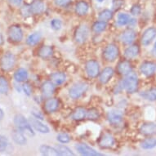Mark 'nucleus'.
Segmentation results:
<instances>
[{
    "label": "nucleus",
    "instance_id": "473e14b6",
    "mask_svg": "<svg viewBox=\"0 0 156 156\" xmlns=\"http://www.w3.org/2000/svg\"><path fill=\"white\" fill-rule=\"evenodd\" d=\"M141 148L145 150H151V149L156 147V139L153 137H149L145 139L141 143Z\"/></svg>",
    "mask_w": 156,
    "mask_h": 156
},
{
    "label": "nucleus",
    "instance_id": "603ef678",
    "mask_svg": "<svg viewBox=\"0 0 156 156\" xmlns=\"http://www.w3.org/2000/svg\"><path fill=\"white\" fill-rule=\"evenodd\" d=\"M97 1L98 2V3H102V2H104L105 0H97Z\"/></svg>",
    "mask_w": 156,
    "mask_h": 156
},
{
    "label": "nucleus",
    "instance_id": "58836bf2",
    "mask_svg": "<svg viewBox=\"0 0 156 156\" xmlns=\"http://www.w3.org/2000/svg\"><path fill=\"white\" fill-rule=\"evenodd\" d=\"M56 139H57V141L63 144L69 143L70 140H71L70 136L67 133H60L56 136Z\"/></svg>",
    "mask_w": 156,
    "mask_h": 156
},
{
    "label": "nucleus",
    "instance_id": "37998d69",
    "mask_svg": "<svg viewBox=\"0 0 156 156\" xmlns=\"http://www.w3.org/2000/svg\"><path fill=\"white\" fill-rule=\"evenodd\" d=\"M21 15L25 16V17H27V16H30V15H32L30 11V7L28 5H25L23 6L21 9Z\"/></svg>",
    "mask_w": 156,
    "mask_h": 156
},
{
    "label": "nucleus",
    "instance_id": "e433bc0d",
    "mask_svg": "<svg viewBox=\"0 0 156 156\" xmlns=\"http://www.w3.org/2000/svg\"><path fill=\"white\" fill-rule=\"evenodd\" d=\"M142 97L146 98V100L154 101H156V88H151L147 90L142 94Z\"/></svg>",
    "mask_w": 156,
    "mask_h": 156
},
{
    "label": "nucleus",
    "instance_id": "a18cd8bd",
    "mask_svg": "<svg viewBox=\"0 0 156 156\" xmlns=\"http://www.w3.org/2000/svg\"><path fill=\"white\" fill-rule=\"evenodd\" d=\"M141 8L138 4H135V5H133V8H131V13H132L133 16L139 15V14L141 13Z\"/></svg>",
    "mask_w": 156,
    "mask_h": 156
},
{
    "label": "nucleus",
    "instance_id": "de8ad7c7",
    "mask_svg": "<svg viewBox=\"0 0 156 156\" xmlns=\"http://www.w3.org/2000/svg\"><path fill=\"white\" fill-rule=\"evenodd\" d=\"M8 1L12 5L15 6V7H20L22 3V0H8Z\"/></svg>",
    "mask_w": 156,
    "mask_h": 156
},
{
    "label": "nucleus",
    "instance_id": "cd10ccee",
    "mask_svg": "<svg viewBox=\"0 0 156 156\" xmlns=\"http://www.w3.org/2000/svg\"><path fill=\"white\" fill-rule=\"evenodd\" d=\"M51 81L56 85H61L66 80V75L63 72H56L51 75Z\"/></svg>",
    "mask_w": 156,
    "mask_h": 156
},
{
    "label": "nucleus",
    "instance_id": "9b49d317",
    "mask_svg": "<svg viewBox=\"0 0 156 156\" xmlns=\"http://www.w3.org/2000/svg\"><path fill=\"white\" fill-rule=\"evenodd\" d=\"M29 122L32 126V128L37 132H38V133H49V132H50V129H49L48 127L46 124H44L40 119H38L33 117L29 120Z\"/></svg>",
    "mask_w": 156,
    "mask_h": 156
},
{
    "label": "nucleus",
    "instance_id": "ea45409f",
    "mask_svg": "<svg viewBox=\"0 0 156 156\" xmlns=\"http://www.w3.org/2000/svg\"><path fill=\"white\" fill-rule=\"evenodd\" d=\"M8 146V140L6 136L0 135V152H3L7 150Z\"/></svg>",
    "mask_w": 156,
    "mask_h": 156
},
{
    "label": "nucleus",
    "instance_id": "6e6552de",
    "mask_svg": "<svg viewBox=\"0 0 156 156\" xmlns=\"http://www.w3.org/2000/svg\"><path fill=\"white\" fill-rule=\"evenodd\" d=\"M86 73L91 78H96L100 73V66L97 61L90 60L86 63Z\"/></svg>",
    "mask_w": 156,
    "mask_h": 156
},
{
    "label": "nucleus",
    "instance_id": "c03bdc74",
    "mask_svg": "<svg viewBox=\"0 0 156 156\" xmlns=\"http://www.w3.org/2000/svg\"><path fill=\"white\" fill-rule=\"evenodd\" d=\"M54 2H55V4L56 6L64 8V7H66L71 3V0H54Z\"/></svg>",
    "mask_w": 156,
    "mask_h": 156
},
{
    "label": "nucleus",
    "instance_id": "09e8293b",
    "mask_svg": "<svg viewBox=\"0 0 156 156\" xmlns=\"http://www.w3.org/2000/svg\"><path fill=\"white\" fill-rule=\"evenodd\" d=\"M122 4H123V0H115V2H114L113 7L115 9H118V8H119L122 6Z\"/></svg>",
    "mask_w": 156,
    "mask_h": 156
},
{
    "label": "nucleus",
    "instance_id": "5fc2aeb1",
    "mask_svg": "<svg viewBox=\"0 0 156 156\" xmlns=\"http://www.w3.org/2000/svg\"><path fill=\"white\" fill-rule=\"evenodd\" d=\"M154 50H155V52H154V53H155V54H154V55H155V56H156V49H154Z\"/></svg>",
    "mask_w": 156,
    "mask_h": 156
},
{
    "label": "nucleus",
    "instance_id": "423d86ee",
    "mask_svg": "<svg viewBox=\"0 0 156 156\" xmlns=\"http://www.w3.org/2000/svg\"><path fill=\"white\" fill-rule=\"evenodd\" d=\"M89 28L87 25H81L77 28L74 34L75 41L78 44H83L87 41L88 36H89Z\"/></svg>",
    "mask_w": 156,
    "mask_h": 156
},
{
    "label": "nucleus",
    "instance_id": "49530a36",
    "mask_svg": "<svg viewBox=\"0 0 156 156\" xmlns=\"http://www.w3.org/2000/svg\"><path fill=\"white\" fill-rule=\"evenodd\" d=\"M31 115H33L34 117L36 119H40V120H44V116L42 115L41 113L38 111V110H32L31 111Z\"/></svg>",
    "mask_w": 156,
    "mask_h": 156
},
{
    "label": "nucleus",
    "instance_id": "20e7f679",
    "mask_svg": "<svg viewBox=\"0 0 156 156\" xmlns=\"http://www.w3.org/2000/svg\"><path fill=\"white\" fill-rule=\"evenodd\" d=\"M8 38L12 42L19 43L23 39L24 34L22 29L19 25H12L8 29Z\"/></svg>",
    "mask_w": 156,
    "mask_h": 156
},
{
    "label": "nucleus",
    "instance_id": "4c0bfd02",
    "mask_svg": "<svg viewBox=\"0 0 156 156\" xmlns=\"http://www.w3.org/2000/svg\"><path fill=\"white\" fill-rule=\"evenodd\" d=\"M99 117H100L99 112L95 108H92V109H90L89 110L87 111V118L90 120H96Z\"/></svg>",
    "mask_w": 156,
    "mask_h": 156
},
{
    "label": "nucleus",
    "instance_id": "a19ab883",
    "mask_svg": "<svg viewBox=\"0 0 156 156\" xmlns=\"http://www.w3.org/2000/svg\"><path fill=\"white\" fill-rule=\"evenodd\" d=\"M50 24H51V28L55 30H59L62 26V21L59 19H53V20H51Z\"/></svg>",
    "mask_w": 156,
    "mask_h": 156
},
{
    "label": "nucleus",
    "instance_id": "4468645a",
    "mask_svg": "<svg viewBox=\"0 0 156 156\" xmlns=\"http://www.w3.org/2000/svg\"><path fill=\"white\" fill-rule=\"evenodd\" d=\"M107 119L111 124L117 125L123 121V114L119 110H111L108 113Z\"/></svg>",
    "mask_w": 156,
    "mask_h": 156
},
{
    "label": "nucleus",
    "instance_id": "393cba45",
    "mask_svg": "<svg viewBox=\"0 0 156 156\" xmlns=\"http://www.w3.org/2000/svg\"><path fill=\"white\" fill-rule=\"evenodd\" d=\"M39 151L42 154L47 156H57L59 155V154L56 150V148L51 147L48 145H42L39 147Z\"/></svg>",
    "mask_w": 156,
    "mask_h": 156
},
{
    "label": "nucleus",
    "instance_id": "c9c22d12",
    "mask_svg": "<svg viewBox=\"0 0 156 156\" xmlns=\"http://www.w3.org/2000/svg\"><path fill=\"white\" fill-rule=\"evenodd\" d=\"M113 17V12L109 9H105V10L101 11L99 14V20L103 21H110V19Z\"/></svg>",
    "mask_w": 156,
    "mask_h": 156
},
{
    "label": "nucleus",
    "instance_id": "c756f323",
    "mask_svg": "<svg viewBox=\"0 0 156 156\" xmlns=\"http://www.w3.org/2000/svg\"><path fill=\"white\" fill-rule=\"evenodd\" d=\"M38 53L42 58H48L53 53V49L50 46H43L38 50Z\"/></svg>",
    "mask_w": 156,
    "mask_h": 156
},
{
    "label": "nucleus",
    "instance_id": "2eb2a0df",
    "mask_svg": "<svg viewBox=\"0 0 156 156\" xmlns=\"http://www.w3.org/2000/svg\"><path fill=\"white\" fill-rule=\"evenodd\" d=\"M59 107V101L56 98H48L44 102V110L48 113L56 111Z\"/></svg>",
    "mask_w": 156,
    "mask_h": 156
},
{
    "label": "nucleus",
    "instance_id": "0eeeda50",
    "mask_svg": "<svg viewBox=\"0 0 156 156\" xmlns=\"http://www.w3.org/2000/svg\"><path fill=\"white\" fill-rule=\"evenodd\" d=\"M119 56L118 47L115 44H109L105 47V50L103 51V56L107 62H114Z\"/></svg>",
    "mask_w": 156,
    "mask_h": 156
},
{
    "label": "nucleus",
    "instance_id": "f3484780",
    "mask_svg": "<svg viewBox=\"0 0 156 156\" xmlns=\"http://www.w3.org/2000/svg\"><path fill=\"white\" fill-rule=\"evenodd\" d=\"M136 37V34L135 31L129 29V30H126L125 31H123V34H121L120 39L124 44H131L134 42Z\"/></svg>",
    "mask_w": 156,
    "mask_h": 156
},
{
    "label": "nucleus",
    "instance_id": "c85d7f7f",
    "mask_svg": "<svg viewBox=\"0 0 156 156\" xmlns=\"http://www.w3.org/2000/svg\"><path fill=\"white\" fill-rule=\"evenodd\" d=\"M41 39V34L38 32H34V33L31 34L28 36V38L26 39V44H28L29 46H34L38 44V42Z\"/></svg>",
    "mask_w": 156,
    "mask_h": 156
},
{
    "label": "nucleus",
    "instance_id": "aec40b11",
    "mask_svg": "<svg viewBox=\"0 0 156 156\" xmlns=\"http://www.w3.org/2000/svg\"><path fill=\"white\" fill-rule=\"evenodd\" d=\"M55 89H56L55 85L53 82L51 81H46L42 84V92L44 97H51L55 92Z\"/></svg>",
    "mask_w": 156,
    "mask_h": 156
},
{
    "label": "nucleus",
    "instance_id": "bb28decb",
    "mask_svg": "<svg viewBox=\"0 0 156 156\" xmlns=\"http://www.w3.org/2000/svg\"><path fill=\"white\" fill-rule=\"evenodd\" d=\"M139 51H140V48H139L138 45L133 44V45H131L126 49L124 55L128 59H132V58H134L138 55Z\"/></svg>",
    "mask_w": 156,
    "mask_h": 156
},
{
    "label": "nucleus",
    "instance_id": "f03ea898",
    "mask_svg": "<svg viewBox=\"0 0 156 156\" xmlns=\"http://www.w3.org/2000/svg\"><path fill=\"white\" fill-rule=\"evenodd\" d=\"M123 85L124 89L128 93H134L138 88V78L134 72H130L126 75L125 80H123Z\"/></svg>",
    "mask_w": 156,
    "mask_h": 156
},
{
    "label": "nucleus",
    "instance_id": "6ab92c4d",
    "mask_svg": "<svg viewBox=\"0 0 156 156\" xmlns=\"http://www.w3.org/2000/svg\"><path fill=\"white\" fill-rule=\"evenodd\" d=\"M30 7L31 13L34 15L41 14V13L44 12V9H45V5H44V2H42L41 0L34 1L33 3L30 5Z\"/></svg>",
    "mask_w": 156,
    "mask_h": 156
},
{
    "label": "nucleus",
    "instance_id": "9d476101",
    "mask_svg": "<svg viewBox=\"0 0 156 156\" xmlns=\"http://www.w3.org/2000/svg\"><path fill=\"white\" fill-rule=\"evenodd\" d=\"M155 37L156 28L150 27V28L146 29V30L144 31L142 37H141V44H143L144 46H148L151 44V42L155 38Z\"/></svg>",
    "mask_w": 156,
    "mask_h": 156
},
{
    "label": "nucleus",
    "instance_id": "72a5a7b5",
    "mask_svg": "<svg viewBox=\"0 0 156 156\" xmlns=\"http://www.w3.org/2000/svg\"><path fill=\"white\" fill-rule=\"evenodd\" d=\"M9 91V83L4 76H0V94H8Z\"/></svg>",
    "mask_w": 156,
    "mask_h": 156
},
{
    "label": "nucleus",
    "instance_id": "7c9ffc66",
    "mask_svg": "<svg viewBox=\"0 0 156 156\" xmlns=\"http://www.w3.org/2000/svg\"><path fill=\"white\" fill-rule=\"evenodd\" d=\"M56 150L57 151L58 154H59V155H63V156H74V153L73 151L69 148V147H67V146H64V145H58V146H56Z\"/></svg>",
    "mask_w": 156,
    "mask_h": 156
},
{
    "label": "nucleus",
    "instance_id": "a878e982",
    "mask_svg": "<svg viewBox=\"0 0 156 156\" xmlns=\"http://www.w3.org/2000/svg\"><path fill=\"white\" fill-rule=\"evenodd\" d=\"M87 110L83 107H78L76 108L72 115L73 119L76 121H80L84 119L87 117Z\"/></svg>",
    "mask_w": 156,
    "mask_h": 156
},
{
    "label": "nucleus",
    "instance_id": "412c9836",
    "mask_svg": "<svg viewBox=\"0 0 156 156\" xmlns=\"http://www.w3.org/2000/svg\"><path fill=\"white\" fill-rule=\"evenodd\" d=\"M28 71L24 68H19L14 73V80H16V82L17 83L25 82L28 80Z\"/></svg>",
    "mask_w": 156,
    "mask_h": 156
},
{
    "label": "nucleus",
    "instance_id": "f8f14e48",
    "mask_svg": "<svg viewBox=\"0 0 156 156\" xmlns=\"http://www.w3.org/2000/svg\"><path fill=\"white\" fill-rule=\"evenodd\" d=\"M12 137L14 142L17 145H20V146H25L27 143L26 134L17 128H15L12 132Z\"/></svg>",
    "mask_w": 156,
    "mask_h": 156
},
{
    "label": "nucleus",
    "instance_id": "39448f33",
    "mask_svg": "<svg viewBox=\"0 0 156 156\" xmlns=\"http://www.w3.org/2000/svg\"><path fill=\"white\" fill-rule=\"evenodd\" d=\"M16 64V57L12 53L8 52L4 54L0 60V66L4 71H9Z\"/></svg>",
    "mask_w": 156,
    "mask_h": 156
},
{
    "label": "nucleus",
    "instance_id": "f257e3e1",
    "mask_svg": "<svg viewBox=\"0 0 156 156\" xmlns=\"http://www.w3.org/2000/svg\"><path fill=\"white\" fill-rule=\"evenodd\" d=\"M13 122H14V124L16 125V127L22 131L26 135L29 136L30 137L35 135V133L34 132L32 126L23 115H21V114L16 115L14 116Z\"/></svg>",
    "mask_w": 156,
    "mask_h": 156
},
{
    "label": "nucleus",
    "instance_id": "4be33fe9",
    "mask_svg": "<svg viewBox=\"0 0 156 156\" xmlns=\"http://www.w3.org/2000/svg\"><path fill=\"white\" fill-rule=\"evenodd\" d=\"M114 75V69L111 67H105L100 74V81L101 83H107Z\"/></svg>",
    "mask_w": 156,
    "mask_h": 156
},
{
    "label": "nucleus",
    "instance_id": "8fccbe9b",
    "mask_svg": "<svg viewBox=\"0 0 156 156\" xmlns=\"http://www.w3.org/2000/svg\"><path fill=\"white\" fill-rule=\"evenodd\" d=\"M3 44H4V38H3V34L0 33V46L3 45Z\"/></svg>",
    "mask_w": 156,
    "mask_h": 156
},
{
    "label": "nucleus",
    "instance_id": "f704fd0d",
    "mask_svg": "<svg viewBox=\"0 0 156 156\" xmlns=\"http://www.w3.org/2000/svg\"><path fill=\"white\" fill-rule=\"evenodd\" d=\"M106 26H107V25H106L105 21H97L92 26V30L94 31L95 33H101V32H103L106 29Z\"/></svg>",
    "mask_w": 156,
    "mask_h": 156
},
{
    "label": "nucleus",
    "instance_id": "864d4df0",
    "mask_svg": "<svg viewBox=\"0 0 156 156\" xmlns=\"http://www.w3.org/2000/svg\"><path fill=\"white\" fill-rule=\"evenodd\" d=\"M154 48L156 49V42H155V43H154Z\"/></svg>",
    "mask_w": 156,
    "mask_h": 156
},
{
    "label": "nucleus",
    "instance_id": "5701e85b",
    "mask_svg": "<svg viewBox=\"0 0 156 156\" xmlns=\"http://www.w3.org/2000/svg\"><path fill=\"white\" fill-rule=\"evenodd\" d=\"M133 70L132 64L128 61H123L119 63L118 65V71L119 74L127 75Z\"/></svg>",
    "mask_w": 156,
    "mask_h": 156
},
{
    "label": "nucleus",
    "instance_id": "ddd939ff",
    "mask_svg": "<svg viewBox=\"0 0 156 156\" xmlns=\"http://www.w3.org/2000/svg\"><path fill=\"white\" fill-rule=\"evenodd\" d=\"M156 69V65L151 62H145L141 64L140 70L144 75L147 77L152 76Z\"/></svg>",
    "mask_w": 156,
    "mask_h": 156
},
{
    "label": "nucleus",
    "instance_id": "a211bd4d",
    "mask_svg": "<svg viewBox=\"0 0 156 156\" xmlns=\"http://www.w3.org/2000/svg\"><path fill=\"white\" fill-rule=\"evenodd\" d=\"M115 145V138L110 134H104L99 140V146L102 148H111Z\"/></svg>",
    "mask_w": 156,
    "mask_h": 156
},
{
    "label": "nucleus",
    "instance_id": "2f4dec72",
    "mask_svg": "<svg viewBox=\"0 0 156 156\" xmlns=\"http://www.w3.org/2000/svg\"><path fill=\"white\" fill-rule=\"evenodd\" d=\"M131 20H132V18L128 14L119 13L118 15V17H117V23H118L119 26H126V25L130 23Z\"/></svg>",
    "mask_w": 156,
    "mask_h": 156
},
{
    "label": "nucleus",
    "instance_id": "b1692460",
    "mask_svg": "<svg viewBox=\"0 0 156 156\" xmlns=\"http://www.w3.org/2000/svg\"><path fill=\"white\" fill-rule=\"evenodd\" d=\"M89 10V5L85 1H80L76 3L75 6V12L79 16H84L88 12Z\"/></svg>",
    "mask_w": 156,
    "mask_h": 156
},
{
    "label": "nucleus",
    "instance_id": "dca6fc26",
    "mask_svg": "<svg viewBox=\"0 0 156 156\" xmlns=\"http://www.w3.org/2000/svg\"><path fill=\"white\" fill-rule=\"evenodd\" d=\"M140 132L141 134L146 136H152L156 134V123L150 122L145 123L141 125L140 128Z\"/></svg>",
    "mask_w": 156,
    "mask_h": 156
},
{
    "label": "nucleus",
    "instance_id": "3c124183",
    "mask_svg": "<svg viewBox=\"0 0 156 156\" xmlns=\"http://www.w3.org/2000/svg\"><path fill=\"white\" fill-rule=\"evenodd\" d=\"M3 117H4V112H3V109L0 107V120H2Z\"/></svg>",
    "mask_w": 156,
    "mask_h": 156
},
{
    "label": "nucleus",
    "instance_id": "79ce46f5",
    "mask_svg": "<svg viewBox=\"0 0 156 156\" xmlns=\"http://www.w3.org/2000/svg\"><path fill=\"white\" fill-rule=\"evenodd\" d=\"M22 91L24 92V93L30 97L31 94H32V87L30 86V84L29 83H25L23 85H22Z\"/></svg>",
    "mask_w": 156,
    "mask_h": 156
},
{
    "label": "nucleus",
    "instance_id": "7ed1b4c3",
    "mask_svg": "<svg viewBox=\"0 0 156 156\" xmlns=\"http://www.w3.org/2000/svg\"><path fill=\"white\" fill-rule=\"evenodd\" d=\"M88 89V84L86 83H77L70 87L69 91V97L73 99H79Z\"/></svg>",
    "mask_w": 156,
    "mask_h": 156
},
{
    "label": "nucleus",
    "instance_id": "1a4fd4ad",
    "mask_svg": "<svg viewBox=\"0 0 156 156\" xmlns=\"http://www.w3.org/2000/svg\"><path fill=\"white\" fill-rule=\"evenodd\" d=\"M76 150L82 155L85 156H99L104 155L103 154L98 153L91 146H87V144H78L76 146Z\"/></svg>",
    "mask_w": 156,
    "mask_h": 156
}]
</instances>
